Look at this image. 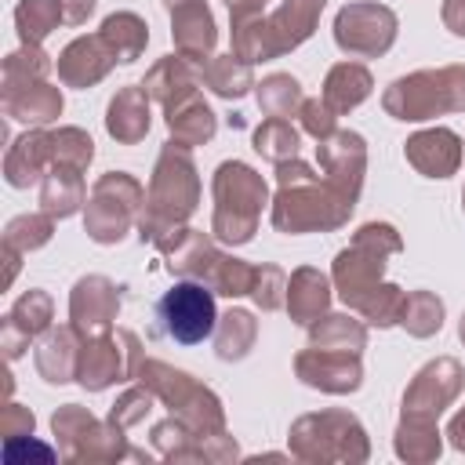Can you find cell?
Instances as JSON below:
<instances>
[{
    "mask_svg": "<svg viewBox=\"0 0 465 465\" xmlns=\"http://www.w3.org/2000/svg\"><path fill=\"white\" fill-rule=\"evenodd\" d=\"M156 316L163 323V331L182 341V345H196L203 341L211 331H214V298L207 287L200 283H174L160 305H156Z\"/></svg>",
    "mask_w": 465,
    "mask_h": 465,
    "instance_id": "1",
    "label": "cell"
}]
</instances>
